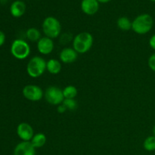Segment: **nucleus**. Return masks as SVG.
I'll return each mask as SVG.
<instances>
[{"mask_svg": "<svg viewBox=\"0 0 155 155\" xmlns=\"http://www.w3.org/2000/svg\"><path fill=\"white\" fill-rule=\"evenodd\" d=\"M47 141L46 136L42 133H37L34 134L33 137L32 138L31 144L35 148H40L45 145Z\"/></svg>", "mask_w": 155, "mask_h": 155, "instance_id": "nucleus-15", "label": "nucleus"}, {"mask_svg": "<svg viewBox=\"0 0 155 155\" xmlns=\"http://www.w3.org/2000/svg\"><path fill=\"white\" fill-rule=\"evenodd\" d=\"M37 50L40 54L43 55L51 54L54 50V44L52 39L47 37V36H42L41 39L36 42Z\"/></svg>", "mask_w": 155, "mask_h": 155, "instance_id": "nucleus-9", "label": "nucleus"}, {"mask_svg": "<svg viewBox=\"0 0 155 155\" xmlns=\"http://www.w3.org/2000/svg\"><path fill=\"white\" fill-rule=\"evenodd\" d=\"M151 2H155V0H151Z\"/></svg>", "mask_w": 155, "mask_h": 155, "instance_id": "nucleus-27", "label": "nucleus"}, {"mask_svg": "<svg viewBox=\"0 0 155 155\" xmlns=\"http://www.w3.org/2000/svg\"><path fill=\"white\" fill-rule=\"evenodd\" d=\"M117 25L122 31H129L132 30V21L127 17H120L118 18Z\"/></svg>", "mask_w": 155, "mask_h": 155, "instance_id": "nucleus-17", "label": "nucleus"}, {"mask_svg": "<svg viewBox=\"0 0 155 155\" xmlns=\"http://www.w3.org/2000/svg\"><path fill=\"white\" fill-rule=\"evenodd\" d=\"M98 2H101V3H107L108 2H110V0H97Z\"/></svg>", "mask_w": 155, "mask_h": 155, "instance_id": "nucleus-25", "label": "nucleus"}, {"mask_svg": "<svg viewBox=\"0 0 155 155\" xmlns=\"http://www.w3.org/2000/svg\"><path fill=\"white\" fill-rule=\"evenodd\" d=\"M46 71V61L40 56H34L30 59L27 65V73L32 78L41 77Z\"/></svg>", "mask_w": 155, "mask_h": 155, "instance_id": "nucleus-4", "label": "nucleus"}, {"mask_svg": "<svg viewBox=\"0 0 155 155\" xmlns=\"http://www.w3.org/2000/svg\"><path fill=\"white\" fill-rule=\"evenodd\" d=\"M154 25V20L148 14H142L132 22V30L136 33L144 35L149 33Z\"/></svg>", "mask_w": 155, "mask_h": 155, "instance_id": "nucleus-2", "label": "nucleus"}, {"mask_svg": "<svg viewBox=\"0 0 155 155\" xmlns=\"http://www.w3.org/2000/svg\"><path fill=\"white\" fill-rule=\"evenodd\" d=\"M62 104L66 107L68 110H75L78 107V103L74 99H70V98H64Z\"/></svg>", "mask_w": 155, "mask_h": 155, "instance_id": "nucleus-20", "label": "nucleus"}, {"mask_svg": "<svg viewBox=\"0 0 155 155\" xmlns=\"http://www.w3.org/2000/svg\"><path fill=\"white\" fill-rule=\"evenodd\" d=\"M82 12L87 15H94L99 9V2L97 0H82Z\"/></svg>", "mask_w": 155, "mask_h": 155, "instance_id": "nucleus-12", "label": "nucleus"}, {"mask_svg": "<svg viewBox=\"0 0 155 155\" xmlns=\"http://www.w3.org/2000/svg\"><path fill=\"white\" fill-rule=\"evenodd\" d=\"M67 108L63 104H59L58 106L57 107V111L58 112L59 114H64L65 111H67Z\"/></svg>", "mask_w": 155, "mask_h": 155, "instance_id": "nucleus-22", "label": "nucleus"}, {"mask_svg": "<svg viewBox=\"0 0 155 155\" xmlns=\"http://www.w3.org/2000/svg\"><path fill=\"white\" fill-rule=\"evenodd\" d=\"M5 35L2 31L0 30V46H2L5 43Z\"/></svg>", "mask_w": 155, "mask_h": 155, "instance_id": "nucleus-24", "label": "nucleus"}, {"mask_svg": "<svg viewBox=\"0 0 155 155\" xmlns=\"http://www.w3.org/2000/svg\"><path fill=\"white\" fill-rule=\"evenodd\" d=\"M26 36L27 39L32 42H37L41 39V33L36 27H30L27 29L26 32Z\"/></svg>", "mask_w": 155, "mask_h": 155, "instance_id": "nucleus-16", "label": "nucleus"}, {"mask_svg": "<svg viewBox=\"0 0 155 155\" xmlns=\"http://www.w3.org/2000/svg\"><path fill=\"white\" fill-rule=\"evenodd\" d=\"M63 90V95L64 98H70V99H74L77 96L78 90L77 88L72 85L67 86Z\"/></svg>", "mask_w": 155, "mask_h": 155, "instance_id": "nucleus-18", "label": "nucleus"}, {"mask_svg": "<svg viewBox=\"0 0 155 155\" xmlns=\"http://www.w3.org/2000/svg\"><path fill=\"white\" fill-rule=\"evenodd\" d=\"M61 62L58 59L51 58L46 61V71L49 74L57 75L61 71Z\"/></svg>", "mask_w": 155, "mask_h": 155, "instance_id": "nucleus-14", "label": "nucleus"}, {"mask_svg": "<svg viewBox=\"0 0 155 155\" xmlns=\"http://www.w3.org/2000/svg\"><path fill=\"white\" fill-rule=\"evenodd\" d=\"M42 32L45 36L50 39L59 37L61 32V25L58 20L54 17H47L44 19L42 24Z\"/></svg>", "mask_w": 155, "mask_h": 155, "instance_id": "nucleus-3", "label": "nucleus"}, {"mask_svg": "<svg viewBox=\"0 0 155 155\" xmlns=\"http://www.w3.org/2000/svg\"><path fill=\"white\" fill-rule=\"evenodd\" d=\"M93 42V36L90 33L82 32L73 39V48L78 54H85L91 49Z\"/></svg>", "mask_w": 155, "mask_h": 155, "instance_id": "nucleus-1", "label": "nucleus"}, {"mask_svg": "<svg viewBox=\"0 0 155 155\" xmlns=\"http://www.w3.org/2000/svg\"><path fill=\"white\" fill-rule=\"evenodd\" d=\"M149 45L152 49L155 50V34L152 35L149 39Z\"/></svg>", "mask_w": 155, "mask_h": 155, "instance_id": "nucleus-23", "label": "nucleus"}, {"mask_svg": "<svg viewBox=\"0 0 155 155\" xmlns=\"http://www.w3.org/2000/svg\"><path fill=\"white\" fill-rule=\"evenodd\" d=\"M26 12V5L24 2L17 0L12 4L10 7V12L15 18H21Z\"/></svg>", "mask_w": 155, "mask_h": 155, "instance_id": "nucleus-13", "label": "nucleus"}, {"mask_svg": "<svg viewBox=\"0 0 155 155\" xmlns=\"http://www.w3.org/2000/svg\"><path fill=\"white\" fill-rule=\"evenodd\" d=\"M22 93L24 98L30 101H39L44 96L42 89L39 86L33 84L27 85L24 86Z\"/></svg>", "mask_w": 155, "mask_h": 155, "instance_id": "nucleus-7", "label": "nucleus"}, {"mask_svg": "<svg viewBox=\"0 0 155 155\" xmlns=\"http://www.w3.org/2000/svg\"><path fill=\"white\" fill-rule=\"evenodd\" d=\"M44 97L47 102L51 105L58 106L64 100L63 90L57 86H49L47 88L44 93Z\"/></svg>", "mask_w": 155, "mask_h": 155, "instance_id": "nucleus-6", "label": "nucleus"}, {"mask_svg": "<svg viewBox=\"0 0 155 155\" xmlns=\"http://www.w3.org/2000/svg\"><path fill=\"white\" fill-rule=\"evenodd\" d=\"M30 46L28 42L21 39L13 41L11 45V53L15 58L24 60L30 54Z\"/></svg>", "mask_w": 155, "mask_h": 155, "instance_id": "nucleus-5", "label": "nucleus"}, {"mask_svg": "<svg viewBox=\"0 0 155 155\" xmlns=\"http://www.w3.org/2000/svg\"><path fill=\"white\" fill-rule=\"evenodd\" d=\"M78 58V53L74 49V48H64L61 51L59 54V60L64 64H71L77 61Z\"/></svg>", "mask_w": 155, "mask_h": 155, "instance_id": "nucleus-11", "label": "nucleus"}, {"mask_svg": "<svg viewBox=\"0 0 155 155\" xmlns=\"http://www.w3.org/2000/svg\"><path fill=\"white\" fill-rule=\"evenodd\" d=\"M14 155H36V148L30 142L22 141L15 146Z\"/></svg>", "mask_w": 155, "mask_h": 155, "instance_id": "nucleus-10", "label": "nucleus"}, {"mask_svg": "<svg viewBox=\"0 0 155 155\" xmlns=\"http://www.w3.org/2000/svg\"><path fill=\"white\" fill-rule=\"evenodd\" d=\"M148 65L150 69L155 73V53H153L148 60Z\"/></svg>", "mask_w": 155, "mask_h": 155, "instance_id": "nucleus-21", "label": "nucleus"}, {"mask_svg": "<svg viewBox=\"0 0 155 155\" xmlns=\"http://www.w3.org/2000/svg\"><path fill=\"white\" fill-rule=\"evenodd\" d=\"M153 134H154V136H155V125H154V128H153Z\"/></svg>", "mask_w": 155, "mask_h": 155, "instance_id": "nucleus-26", "label": "nucleus"}, {"mask_svg": "<svg viewBox=\"0 0 155 155\" xmlns=\"http://www.w3.org/2000/svg\"><path fill=\"white\" fill-rule=\"evenodd\" d=\"M17 134L24 142H30L34 136V131L30 124L27 123H21L17 127Z\"/></svg>", "mask_w": 155, "mask_h": 155, "instance_id": "nucleus-8", "label": "nucleus"}, {"mask_svg": "<svg viewBox=\"0 0 155 155\" xmlns=\"http://www.w3.org/2000/svg\"><path fill=\"white\" fill-rule=\"evenodd\" d=\"M143 148L147 151H155V136L154 135L148 136L145 139L143 142Z\"/></svg>", "mask_w": 155, "mask_h": 155, "instance_id": "nucleus-19", "label": "nucleus"}]
</instances>
